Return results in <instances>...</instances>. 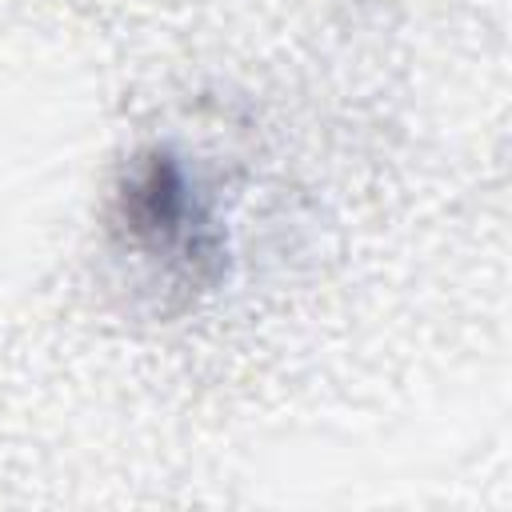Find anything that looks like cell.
<instances>
[{
  "mask_svg": "<svg viewBox=\"0 0 512 512\" xmlns=\"http://www.w3.org/2000/svg\"><path fill=\"white\" fill-rule=\"evenodd\" d=\"M120 224L140 252L172 260L192 276H204L220 260L216 220L184 164L168 152H152L128 172L120 188Z\"/></svg>",
  "mask_w": 512,
  "mask_h": 512,
  "instance_id": "6da1fadb",
  "label": "cell"
}]
</instances>
